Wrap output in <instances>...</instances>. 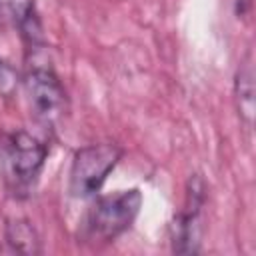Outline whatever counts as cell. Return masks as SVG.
<instances>
[{
	"mask_svg": "<svg viewBox=\"0 0 256 256\" xmlns=\"http://www.w3.org/2000/svg\"><path fill=\"white\" fill-rule=\"evenodd\" d=\"M14 86H16V72L4 60H0V92L10 94Z\"/></svg>",
	"mask_w": 256,
	"mask_h": 256,
	"instance_id": "9c48e42d",
	"label": "cell"
},
{
	"mask_svg": "<svg viewBox=\"0 0 256 256\" xmlns=\"http://www.w3.org/2000/svg\"><path fill=\"white\" fill-rule=\"evenodd\" d=\"M204 182L194 176L188 182V194H186V206L182 212H178L172 220L170 234H172V248L178 254H194L200 248V234H202V206H204Z\"/></svg>",
	"mask_w": 256,
	"mask_h": 256,
	"instance_id": "5b68a950",
	"label": "cell"
},
{
	"mask_svg": "<svg viewBox=\"0 0 256 256\" xmlns=\"http://www.w3.org/2000/svg\"><path fill=\"white\" fill-rule=\"evenodd\" d=\"M48 158V146L26 130H16L4 136L2 142V168L8 190L16 198H26L36 186L44 162Z\"/></svg>",
	"mask_w": 256,
	"mask_h": 256,
	"instance_id": "7a4b0ae2",
	"label": "cell"
},
{
	"mask_svg": "<svg viewBox=\"0 0 256 256\" xmlns=\"http://www.w3.org/2000/svg\"><path fill=\"white\" fill-rule=\"evenodd\" d=\"M234 94H236V108L244 124L250 128L254 120V62L252 52L244 56L238 66L236 80H234Z\"/></svg>",
	"mask_w": 256,
	"mask_h": 256,
	"instance_id": "52a82bcc",
	"label": "cell"
},
{
	"mask_svg": "<svg viewBox=\"0 0 256 256\" xmlns=\"http://www.w3.org/2000/svg\"><path fill=\"white\" fill-rule=\"evenodd\" d=\"M6 242L12 252L18 254H38L40 238L36 228L26 218H12L6 222Z\"/></svg>",
	"mask_w": 256,
	"mask_h": 256,
	"instance_id": "ba28073f",
	"label": "cell"
},
{
	"mask_svg": "<svg viewBox=\"0 0 256 256\" xmlns=\"http://www.w3.org/2000/svg\"><path fill=\"white\" fill-rule=\"evenodd\" d=\"M122 158V148L114 142L90 144L76 150L70 166V194L74 198H90L94 196L108 174L114 170L118 160Z\"/></svg>",
	"mask_w": 256,
	"mask_h": 256,
	"instance_id": "3957f363",
	"label": "cell"
},
{
	"mask_svg": "<svg viewBox=\"0 0 256 256\" xmlns=\"http://www.w3.org/2000/svg\"><path fill=\"white\" fill-rule=\"evenodd\" d=\"M140 208L142 192L138 188L100 196L84 216L78 230V238L92 246L110 244L134 224L140 214Z\"/></svg>",
	"mask_w": 256,
	"mask_h": 256,
	"instance_id": "6da1fadb",
	"label": "cell"
},
{
	"mask_svg": "<svg viewBox=\"0 0 256 256\" xmlns=\"http://www.w3.org/2000/svg\"><path fill=\"white\" fill-rule=\"evenodd\" d=\"M24 90L34 120L46 130H54L66 112V92L60 78L48 66H32L24 76Z\"/></svg>",
	"mask_w": 256,
	"mask_h": 256,
	"instance_id": "277c9868",
	"label": "cell"
},
{
	"mask_svg": "<svg viewBox=\"0 0 256 256\" xmlns=\"http://www.w3.org/2000/svg\"><path fill=\"white\" fill-rule=\"evenodd\" d=\"M6 4L26 46L30 50H36L42 44V26L34 0H6Z\"/></svg>",
	"mask_w": 256,
	"mask_h": 256,
	"instance_id": "8992f818",
	"label": "cell"
}]
</instances>
